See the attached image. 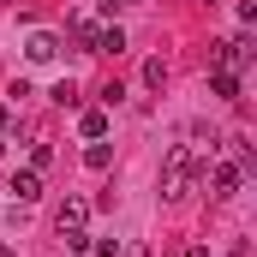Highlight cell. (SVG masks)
Listing matches in <instances>:
<instances>
[{
  "instance_id": "cell-14",
  "label": "cell",
  "mask_w": 257,
  "mask_h": 257,
  "mask_svg": "<svg viewBox=\"0 0 257 257\" xmlns=\"http://www.w3.org/2000/svg\"><path fill=\"white\" fill-rule=\"evenodd\" d=\"M126 257H150V251H144V245H138V239H132V245H126Z\"/></svg>"
},
{
  "instance_id": "cell-17",
  "label": "cell",
  "mask_w": 257,
  "mask_h": 257,
  "mask_svg": "<svg viewBox=\"0 0 257 257\" xmlns=\"http://www.w3.org/2000/svg\"><path fill=\"white\" fill-rule=\"evenodd\" d=\"M0 257H18V251H12V245H0Z\"/></svg>"
},
{
  "instance_id": "cell-19",
  "label": "cell",
  "mask_w": 257,
  "mask_h": 257,
  "mask_svg": "<svg viewBox=\"0 0 257 257\" xmlns=\"http://www.w3.org/2000/svg\"><path fill=\"white\" fill-rule=\"evenodd\" d=\"M0 150H6V144H0Z\"/></svg>"
},
{
  "instance_id": "cell-15",
  "label": "cell",
  "mask_w": 257,
  "mask_h": 257,
  "mask_svg": "<svg viewBox=\"0 0 257 257\" xmlns=\"http://www.w3.org/2000/svg\"><path fill=\"white\" fill-rule=\"evenodd\" d=\"M186 257H209V245H192V251H186Z\"/></svg>"
},
{
  "instance_id": "cell-4",
  "label": "cell",
  "mask_w": 257,
  "mask_h": 257,
  "mask_svg": "<svg viewBox=\"0 0 257 257\" xmlns=\"http://www.w3.org/2000/svg\"><path fill=\"white\" fill-rule=\"evenodd\" d=\"M90 54H126V30H120V24H96Z\"/></svg>"
},
{
  "instance_id": "cell-7",
  "label": "cell",
  "mask_w": 257,
  "mask_h": 257,
  "mask_svg": "<svg viewBox=\"0 0 257 257\" xmlns=\"http://www.w3.org/2000/svg\"><path fill=\"white\" fill-rule=\"evenodd\" d=\"M239 180H245V174H239L233 162H221V168L209 174V186H215V197H233V192H239Z\"/></svg>"
},
{
  "instance_id": "cell-5",
  "label": "cell",
  "mask_w": 257,
  "mask_h": 257,
  "mask_svg": "<svg viewBox=\"0 0 257 257\" xmlns=\"http://www.w3.org/2000/svg\"><path fill=\"white\" fill-rule=\"evenodd\" d=\"M6 192L18 197V203H36V197H42V174H36V168H24V174H12V186H6Z\"/></svg>"
},
{
  "instance_id": "cell-12",
  "label": "cell",
  "mask_w": 257,
  "mask_h": 257,
  "mask_svg": "<svg viewBox=\"0 0 257 257\" xmlns=\"http://www.w3.org/2000/svg\"><path fill=\"white\" fill-rule=\"evenodd\" d=\"M144 84H150V90H162V84H168V60H162V54L144 66Z\"/></svg>"
},
{
  "instance_id": "cell-6",
  "label": "cell",
  "mask_w": 257,
  "mask_h": 257,
  "mask_svg": "<svg viewBox=\"0 0 257 257\" xmlns=\"http://www.w3.org/2000/svg\"><path fill=\"white\" fill-rule=\"evenodd\" d=\"M24 54H30V60H36V66H48V60H54V54H60V36H48V30H36Z\"/></svg>"
},
{
  "instance_id": "cell-18",
  "label": "cell",
  "mask_w": 257,
  "mask_h": 257,
  "mask_svg": "<svg viewBox=\"0 0 257 257\" xmlns=\"http://www.w3.org/2000/svg\"><path fill=\"white\" fill-rule=\"evenodd\" d=\"M0 126H6V108H0Z\"/></svg>"
},
{
  "instance_id": "cell-10",
  "label": "cell",
  "mask_w": 257,
  "mask_h": 257,
  "mask_svg": "<svg viewBox=\"0 0 257 257\" xmlns=\"http://www.w3.org/2000/svg\"><path fill=\"white\" fill-rule=\"evenodd\" d=\"M108 162H114V150H108L102 138H90V150H84V168H96V174H102Z\"/></svg>"
},
{
  "instance_id": "cell-2",
  "label": "cell",
  "mask_w": 257,
  "mask_h": 257,
  "mask_svg": "<svg viewBox=\"0 0 257 257\" xmlns=\"http://www.w3.org/2000/svg\"><path fill=\"white\" fill-rule=\"evenodd\" d=\"M84 221H90V203H84V197H66L60 215H54V227H60L66 251H72V245H90V239H84Z\"/></svg>"
},
{
  "instance_id": "cell-8",
  "label": "cell",
  "mask_w": 257,
  "mask_h": 257,
  "mask_svg": "<svg viewBox=\"0 0 257 257\" xmlns=\"http://www.w3.org/2000/svg\"><path fill=\"white\" fill-rule=\"evenodd\" d=\"M209 90H215L221 102H233V96H239V72H209Z\"/></svg>"
},
{
  "instance_id": "cell-13",
  "label": "cell",
  "mask_w": 257,
  "mask_h": 257,
  "mask_svg": "<svg viewBox=\"0 0 257 257\" xmlns=\"http://www.w3.org/2000/svg\"><path fill=\"white\" fill-rule=\"evenodd\" d=\"M114 251H120L114 239H96V251H90V257H114Z\"/></svg>"
},
{
  "instance_id": "cell-16",
  "label": "cell",
  "mask_w": 257,
  "mask_h": 257,
  "mask_svg": "<svg viewBox=\"0 0 257 257\" xmlns=\"http://www.w3.org/2000/svg\"><path fill=\"white\" fill-rule=\"evenodd\" d=\"M72 257H90V251H84V245H72Z\"/></svg>"
},
{
  "instance_id": "cell-1",
  "label": "cell",
  "mask_w": 257,
  "mask_h": 257,
  "mask_svg": "<svg viewBox=\"0 0 257 257\" xmlns=\"http://www.w3.org/2000/svg\"><path fill=\"white\" fill-rule=\"evenodd\" d=\"M203 174H209V168L197 162L192 150H186V144H174V150H168V162H162V197H192V186L203 180Z\"/></svg>"
},
{
  "instance_id": "cell-3",
  "label": "cell",
  "mask_w": 257,
  "mask_h": 257,
  "mask_svg": "<svg viewBox=\"0 0 257 257\" xmlns=\"http://www.w3.org/2000/svg\"><path fill=\"white\" fill-rule=\"evenodd\" d=\"M209 54H215V72H245L251 66V42L245 36H227V42H209Z\"/></svg>"
},
{
  "instance_id": "cell-11",
  "label": "cell",
  "mask_w": 257,
  "mask_h": 257,
  "mask_svg": "<svg viewBox=\"0 0 257 257\" xmlns=\"http://www.w3.org/2000/svg\"><path fill=\"white\" fill-rule=\"evenodd\" d=\"M48 102H54V108H78V84H72V78H60V84L48 90Z\"/></svg>"
},
{
  "instance_id": "cell-9",
  "label": "cell",
  "mask_w": 257,
  "mask_h": 257,
  "mask_svg": "<svg viewBox=\"0 0 257 257\" xmlns=\"http://www.w3.org/2000/svg\"><path fill=\"white\" fill-rule=\"evenodd\" d=\"M78 132H84V138H102V132H108V108H84Z\"/></svg>"
}]
</instances>
